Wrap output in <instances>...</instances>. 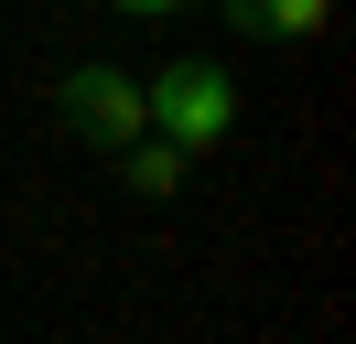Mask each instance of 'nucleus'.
Segmentation results:
<instances>
[{
  "label": "nucleus",
  "instance_id": "f257e3e1",
  "mask_svg": "<svg viewBox=\"0 0 356 344\" xmlns=\"http://www.w3.org/2000/svg\"><path fill=\"white\" fill-rule=\"evenodd\" d=\"M140 108H152V129L173 150H216L227 129H238V76H227V64H162V76L140 86Z\"/></svg>",
  "mask_w": 356,
  "mask_h": 344
},
{
  "label": "nucleus",
  "instance_id": "f03ea898",
  "mask_svg": "<svg viewBox=\"0 0 356 344\" xmlns=\"http://www.w3.org/2000/svg\"><path fill=\"white\" fill-rule=\"evenodd\" d=\"M65 129H76V140H97V150L140 140V129H152L140 76H119V64H76V76H65Z\"/></svg>",
  "mask_w": 356,
  "mask_h": 344
},
{
  "label": "nucleus",
  "instance_id": "7ed1b4c3",
  "mask_svg": "<svg viewBox=\"0 0 356 344\" xmlns=\"http://www.w3.org/2000/svg\"><path fill=\"white\" fill-rule=\"evenodd\" d=\"M227 22L259 33V43H313V33L334 22V0H227Z\"/></svg>",
  "mask_w": 356,
  "mask_h": 344
},
{
  "label": "nucleus",
  "instance_id": "20e7f679",
  "mask_svg": "<svg viewBox=\"0 0 356 344\" xmlns=\"http://www.w3.org/2000/svg\"><path fill=\"white\" fill-rule=\"evenodd\" d=\"M108 162H119V183H130V194H173L195 150H173V140H162V129H140V140H119Z\"/></svg>",
  "mask_w": 356,
  "mask_h": 344
},
{
  "label": "nucleus",
  "instance_id": "39448f33",
  "mask_svg": "<svg viewBox=\"0 0 356 344\" xmlns=\"http://www.w3.org/2000/svg\"><path fill=\"white\" fill-rule=\"evenodd\" d=\"M119 11H140V22H162V11H184V0H119Z\"/></svg>",
  "mask_w": 356,
  "mask_h": 344
}]
</instances>
